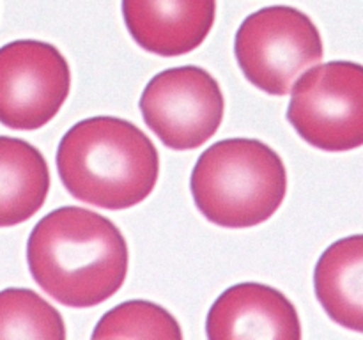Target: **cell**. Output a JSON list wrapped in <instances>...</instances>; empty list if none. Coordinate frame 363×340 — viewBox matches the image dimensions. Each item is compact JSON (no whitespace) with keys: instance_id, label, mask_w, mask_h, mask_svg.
<instances>
[{"instance_id":"obj_2","label":"cell","mask_w":363,"mask_h":340,"mask_svg":"<svg viewBox=\"0 0 363 340\" xmlns=\"http://www.w3.org/2000/svg\"><path fill=\"white\" fill-rule=\"evenodd\" d=\"M57 170L73 198L123 211L152 193L160 154L151 138L130 120L89 117L71 126L59 142Z\"/></svg>"},{"instance_id":"obj_12","label":"cell","mask_w":363,"mask_h":340,"mask_svg":"<svg viewBox=\"0 0 363 340\" xmlns=\"http://www.w3.org/2000/svg\"><path fill=\"white\" fill-rule=\"evenodd\" d=\"M0 339H66V324L57 308L32 289L0 290Z\"/></svg>"},{"instance_id":"obj_1","label":"cell","mask_w":363,"mask_h":340,"mask_svg":"<svg viewBox=\"0 0 363 340\" xmlns=\"http://www.w3.org/2000/svg\"><path fill=\"white\" fill-rule=\"evenodd\" d=\"M27 262L48 296L71 308H91L123 287L130 255L123 232L106 216L64 205L35 223Z\"/></svg>"},{"instance_id":"obj_8","label":"cell","mask_w":363,"mask_h":340,"mask_svg":"<svg viewBox=\"0 0 363 340\" xmlns=\"http://www.w3.org/2000/svg\"><path fill=\"white\" fill-rule=\"evenodd\" d=\"M206 333L211 340H300L301 322L296 307L279 289L243 282L216 298L208 312Z\"/></svg>"},{"instance_id":"obj_5","label":"cell","mask_w":363,"mask_h":340,"mask_svg":"<svg viewBox=\"0 0 363 340\" xmlns=\"http://www.w3.org/2000/svg\"><path fill=\"white\" fill-rule=\"evenodd\" d=\"M287 120L312 147L346 152L363 145V66L332 60L296 81Z\"/></svg>"},{"instance_id":"obj_6","label":"cell","mask_w":363,"mask_h":340,"mask_svg":"<svg viewBox=\"0 0 363 340\" xmlns=\"http://www.w3.org/2000/svg\"><path fill=\"white\" fill-rule=\"evenodd\" d=\"M140 112L152 133L174 151H190L215 137L225 112L218 81L199 66L155 74L140 96Z\"/></svg>"},{"instance_id":"obj_11","label":"cell","mask_w":363,"mask_h":340,"mask_svg":"<svg viewBox=\"0 0 363 340\" xmlns=\"http://www.w3.org/2000/svg\"><path fill=\"white\" fill-rule=\"evenodd\" d=\"M48 191L50 170L41 151L21 138L0 137V227L32 218Z\"/></svg>"},{"instance_id":"obj_7","label":"cell","mask_w":363,"mask_h":340,"mask_svg":"<svg viewBox=\"0 0 363 340\" xmlns=\"http://www.w3.org/2000/svg\"><path fill=\"white\" fill-rule=\"evenodd\" d=\"M71 71L53 45L20 39L0 48V123L11 130H39L66 103Z\"/></svg>"},{"instance_id":"obj_13","label":"cell","mask_w":363,"mask_h":340,"mask_svg":"<svg viewBox=\"0 0 363 340\" xmlns=\"http://www.w3.org/2000/svg\"><path fill=\"white\" fill-rule=\"evenodd\" d=\"M92 339H169L181 340L177 319L160 305L131 300L106 312L96 324Z\"/></svg>"},{"instance_id":"obj_3","label":"cell","mask_w":363,"mask_h":340,"mask_svg":"<svg viewBox=\"0 0 363 340\" xmlns=\"http://www.w3.org/2000/svg\"><path fill=\"white\" fill-rule=\"evenodd\" d=\"M190 190L206 220L223 229H250L280 209L287 193V170L264 142L227 138L199 156Z\"/></svg>"},{"instance_id":"obj_4","label":"cell","mask_w":363,"mask_h":340,"mask_svg":"<svg viewBox=\"0 0 363 340\" xmlns=\"http://www.w3.org/2000/svg\"><path fill=\"white\" fill-rule=\"evenodd\" d=\"M234 53L245 78L272 96H287L303 71L321 62L323 38L303 11L269 6L240 25Z\"/></svg>"},{"instance_id":"obj_9","label":"cell","mask_w":363,"mask_h":340,"mask_svg":"<svg viewBox=\"0 0 363 340\" xmlns=\"http://www.w3.org/2000/svg\"><path fill=\"white\" fill-rule=\"evenodd\" d=\"M128 32L145 52L179 57L206 41L216 18V0H123Z\"/></svg>"},{"instance_id":"obj_10","label":"cell","mask_w":363,"mask_h":340,"mask_svg":"<svg viewBox=\"0 0 363 340\" xmlns=\"http://www.w3.org/2000/svg\"><path fill=\"white\" fill-rule=\"evenodd\" d=\"M314 293L333 322L363 333V234L342 237L323 251Z\"/></svg>"}]
</instances>
